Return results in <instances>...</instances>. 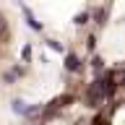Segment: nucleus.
Wrapping results in <instances>:
<instances>
[{"label":"nucleus","instance_id":"f257e3e1","mask_svg":"<svg viewBox=\"0 0 125 125\" xmlns=\"http://www.w3.org/2000/svg\"><path fill=\"white\" fill-rule=\"evenodd\" d=\"M16 62H18V29L16 18L0 0V99L13 81Z\"/></svg>","mask_w":125,"mask_h":125}]
</instances>
